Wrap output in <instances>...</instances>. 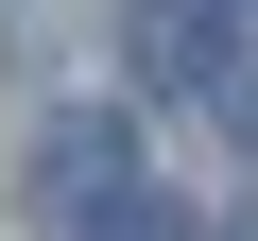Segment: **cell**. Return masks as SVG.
I'll return each mask as SVG.
<instances>
[{
	"label": "cell",
	"mask_w": 258,
	"mask_h": 241,
	"mask_svg": "<svg viewBox=\"0 0 258 241\" xmlns=\"http://www.w3.org/2000/svg\"><path fill=\"white\" fill-rule=\"evenodd\" d=\"M120 190H138V138H120V103H69L52 138H35V207H52V224H103Z\"/></svg>",
	"instance_id": "1"
},
{
	"label": "cell",
	"mask_w": 258,
	"mask_h": 241,
	"mask_svg": "<svg viewBox=\"0 0 258 241\" xmlns=\"http://www.w3.org/2000/svg\"><path fill=\"white\" fill-rule=\"evenodd\" d=\"M138 69L155 86H224L241 52H224V0H138Z\"/></svg>",
	"instance_id": "2"
},
{
	"label": "cell",
	"mask_w": 258,
	"mask_h": 241,
	"mask_svg": "<svg viewBox=\"0 0 258 241\" xmlns=\"http://www.w3.org/2000/svg\"><path fill=\"white\" fill-rule=\"evenodd\" d=\"M86 241H189V207H172V190H120V207H103Z\"/></svg>",
	"instance_id": "3"
},
{
	"label": "cell",
	"mask_w": 258,
	"mask_h": 241,
	"mask_svg": "<svg viewBox=\"0 0 258 241\" xmlns=\"http://www.w3.org/2000/svg\"><path fill=\"white\" fill-rule=\"evenodd\" d=\"M207 103H224V138H258V69H224V86H207Z\"/></svg>",
	"instance_id": "4"
},
{
	"label": "cell",
	"mask_w": 258,
	"mask_h": 241,
	"mask_svg": "<svg viewBox=\"0 0 258 241\" xmlns=\"http://www.w3.org/2000/svg\"><path fill=\"white\" fill-rule=\"evenodd\" d=\"M207 241H258V207H224V224H207Z\"/></svg>",
	"instance_id": "5"
}]
</instances>
